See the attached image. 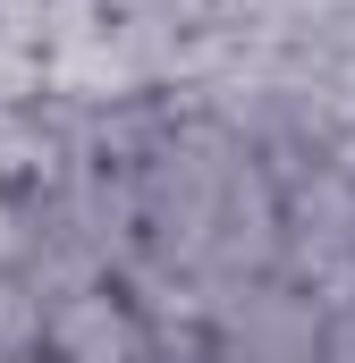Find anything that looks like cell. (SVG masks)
Wrapping results in <instances>:
<instances>
[{"label":"cell","instance_id":"cell-1","mask_svg":"<svg viewBox=\"0 0 355 363\" xmlns=\"http://www.w3.org/2000/svg\"><path fill=\"white\" fill-rule=\"evenodd\" d=\"M212 363H322V296L288 271L212 296Z\"/></svg>","mask_w":355,"mask_h":363},{"label":"cell","instance_id":"cell-2","mask_svg":"<svg viewBox=\"0 0 355 363\" xmlns=\"http://www.w3.org/2000/svg\"><path fill=\"white\" fill-rule=\"evenodd\" d=\"M43 363H153V338L136 321V304L119 287H85V296H60L43 313Z\"/></svg>","mask_w":355,"mask_h":363},{"label":"cell","instance_id":"cell-5","mask_svg":"<svg viewBox=\"0 0 355 363\" xmlns=\"http://www.w3.org/2000/svg\"><path fill=\"white\" fill-rule=\"evenodd\" d=\"M322 363H330V355H322Z\"/></svg>","mask_w":355,"mask_h":363},{"label":"cell","instance_id":"cell-3","mask_svg":"<svg viewBox=\"0 0 355 363\" xmlns=\"http://www.w3.org/2000/svg\"><path fill=\"white\" fill-rule=\"evenodd\" d=\"M43 313H51V304H43L26 279L0 271V355H34V347H43Z\"/></svg>","mask_w":355,"mask_h":363},{"label":"cell","instance_id":"cell-4","mask_svg":"<svg viewBox=\"0 0 355 363\" xmlns=\"http://www.w3.org/2000/svg\"><path fill=\"white\" fill-rule=\"evenodd\" d=\"M153 363H212V355H153Z\"/></svg>","mask_w":355,"mask_h":363}]
</instances>
